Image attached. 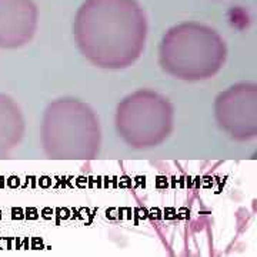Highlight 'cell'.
Instances as JSON below:
<instances>
[{
  "label": "cell",
  "mask_w": 257,
  "mask_h": 257,
  "mask_svg": "<svg viewBox=\"0 0 257 257\" xmlns=\"http://www.w3.org/2000/svg\"><path fill=\"white\" fill-rule=\"evenodd\" d=\"M37 20L33 0H0V49L26 46L36 33Z\"/></svg>",
  "instance_id": "cell-6"
},
{
  "label": "cell",
  "mask_w": 257,
  "mask_h": 257,
  "mask_svg": "<svg viewBox=\"0 0 257 257\" xmlns=\"http://www.w3.org/2000/svg\"><path fill=\"white\" fill-rule=\"evenodd\" d=\"M73 33L93 66L126 69L145 50L146 15L136 0H86L76 13Z\"/></svg>",
  "instance_id": "cell-1"
},
{
  "label": "cell",
  "mask_w": 257,
  "mask_h": 257,
  "mask_svg": "<svg viewBox=\"0 0 257 257\" xmlns=\"http://www.w3.org/2000/svg\"><path fill=\"white\" fill-rule=\"evenodd\" d=\"M219 127L233 140L248 142L257 136V84L241 82L221 92L214 101Z\"/></svg>",
  "instance_id": "cell-5"
},
{
  "label": "cell",
  "mask_w": 257,
  "mask_h": 257,
  "mask_svg": "<svg viewBox=\"0 0 257 257\" xmlns=\"http://www.w3.org/2000/svg\"><path fill=\"white\" fill-rule=\"evenodd\" d=\"M227 57L221 36L206 25L186 22L166 32L159 63L166 73L184 82H200L220 72Z\"/></svg>",
  "instance_id": "cell-2"
},
{
  "label": "cell",
  "mask_w": 257,
  "mask_h": 257,
  "mask_svg": "<svg viewBox=\"0 0 257 257\" xmlns=\"http://www.w3.org/2000/svg\"><path fill=\"white\" fill-rule=\"evenodd\" d=\"M42 147L56 160H93L100 152L99 117L77 99H59L45 110L40 128Z\"/></svg>",
  "instance_id": "cell-3"
},
{
  "label": "cell",
  "mask_w": 257,
  "mask_h": 257,
  "mask_svg": "<svg viewBox=\"0 0 257 257\" xmlns=\"http://www.w3.org/2000/svg\"><path fill=\"white\" fill-rule=\"evenodd\" d=\"M10 152H12V150H9V149L0 146V159H6V157H9Z\"/></svg>",
  "instance_id": "cell-8"
},
{
  "label": "cell",
  "mask_w": 257,
  "mask_h": 257,
  "mask_svg": "<svg viewBox=\"0 0 257 257\" xmlns=\"http://www.w3.org/2000/svg\"><path fill=\"white\" fill-rule=\"evenodd\" d=\"M25 119L19 104L0 93V145L13 150L25 136Z\"/></svg>",
  "instance_id": "cell-7"
},
{
  "label": "cell",
  "mask_w": 257,
  "mask_h": 257,
  "mask_svg": "<svg viewBox=\"0 0 257 257\" xmlns=\"http://www.w3.org/2000/svg\"><path fill=\"white\" fill-rule=\"evenodd\" d=\"M116 130L132 149L162 145L173 132L175 109L160 93L143 89L126 96L117 104Z\"/></svg>",
  "instance_id": "cell-4"
}]
</instances>
